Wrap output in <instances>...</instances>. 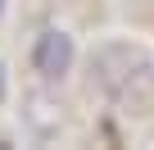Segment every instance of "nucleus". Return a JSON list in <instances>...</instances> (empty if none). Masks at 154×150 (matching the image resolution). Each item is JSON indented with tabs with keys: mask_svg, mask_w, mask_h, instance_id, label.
<instances>
[{
	"mask_svg": "<svg viewBox=\"0 0 154 150\" xmlns=\"http://www.w3.org/2000/svg\"><path fill=\"white\" fill-rule=\"evenodd\" d=\"M72 37L68 32H59V27H50V32H41L36 37V46H32V68L41 73L45 82H59L63 73L72 68Z\"/></svg>",
	"mask_w": 154,
	"mask_h": 150,
	"instance_id": "nucleus-2",
	"label": "nucleus"
},
{
	"mask_svg": "<svg viewBox=\"0 0 154 150\" xmlns=\"http://www.w3.org/2000/svg\"><path fill=\"white\" fill-rule=\"evenodd\" d=\"M0 14H5V0H0Z\"/></svg>",
	"mask_w": 154,
	"mask_h": 150,
	"instance_id": "nucleus-3",
	"label": "nucleus"
},
{
	"mask_svg": "<svg viewBox=\"0 0 154 150\" xmlns=\"http://www.w3.org/2000/svg\"><path fill=\"white\" fill-rule=\"evenodd\" d=\"M91 78L113 105H122L131 114H145L154 105V59L140 46H127V41L100 46L91 59Z\"/></svg>",
	"mask_w": 154,
	"mask_h": 150,
	"instance_id": "nucleus-1",
	"label": "nucleus"
}]
</instances>
